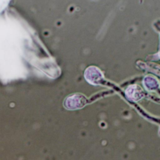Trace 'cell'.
I'll use <instances>...</instances> for the list:
<instances>
[{"instance_id":"1","label":"cell","mask_w":160,"mask_h":160,"mask_svg":"<svg viewBox=\"0 0 160 160\" xmlns=\"http://www.w3.org/2000/svg\"><path fill=\"white\" fill-rule=\"evenodd\" d=\"M87 102L88 100L83 94L76 93L66 98L64 102V106L66 109L74 110L82 108Z\"/></svg>"},{"instance_id":"2","label":"cell","mask_w":160,"mask_h":160,"mask_svg":"<svg viewBox=\"0 0 160 160\" xmlns=\"http://www.w3.org/2000/svg\"><path fill=\"white\" fill-rule=\"evenodd\" d=\"M84 76L88 82L93 84H100L102 78L101 72L98 68L94 66H91L86 69Z\"/></svg>"}]
</instances>
